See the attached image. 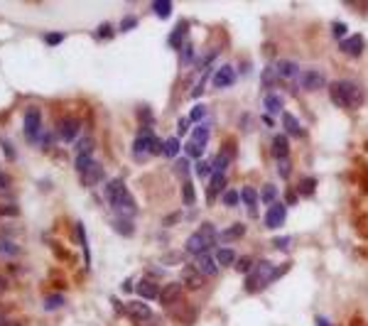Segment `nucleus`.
<instances>
[{"instance_id":"obj_52","label":"nucleus","mask_w":368,"mask_h":326,"mask_svg":"<svg viewBox=\"0 0 368 326\" xmlns=\"http://www.w3.org/2000/svg\"><path fill=\"white\" fill-rule=\"evenodd\" d=\"M334 35H336V37H344V35H346V27H344V25H334Z\"/></svg>"},{"instance_id":"obj_39","label":"nucleus","mask_w":368,"mask_h":326,"mask_svg":"<svg viewBox=\"0 0 368 326\" xmlns=\"http://www.w3.org/2000/svg\"><path fill=\"white\" fill-rule=\"evenodd\" d=\"M204 115H206V106L199 103V106H194V108L189 111V118H187V120H189V123H199V120H204Z\"/></svg>"},{"instance_id":"obj_48","label":"nucleus","mask_w":368,"mask_h":326,"mask_svg":"<svg viewBox=\"0 0 368 326\" xmlns=\"http://www.w3.org/2000/svg\"><path fill=\"white\" fill-rule=\"evenodd\" d=\"M285 199H287V204H290V206H295V204H297V191H290V189H287Z\"/></svg>"},{"instance_id":"obj_58","label":"nucleus","mask_w":368,"mask_h":326,"mask_svg":"<svg viewBox=\"0 0 368 326\" xmlns=\"http://www.w3.org/2000/svg\"><path fill=\"white\" fill-rule=\"evenodd\" d=\"M0 326H8V321H5V309L0 307Z\"/></svg>"},{"instance_id":"obj_32","label":"nucleus","mask_w":368,"mask_h":326,"mask_svg":"<svg viewBox=\"0 0 368 326\" xmlns=\"http://www.w3.org/2000/svg\"><path fill=\"white\" fill-rule=\"evenodd\" d=\"M314 189H317V179H314V177H307V179H302V182L297 184V194H302V197H312Z\"/></svg>"},{"instance_id":"obj_4","label":"nucleus","mask_w":368,"mask_h":326,"mask_svg":"<svg viewBox=\"0 0 368 326\" xmlns=\"http://www.w3.org/2000/svg\"><path fill=\"white\" fill-rule=\"evenodd\" d=\"M219 236H216V228L211 223H204V226L199 228L197 233H192L189 238H187V253L189 255H201V253H206L209 250V245L216 241Z\"/></svg>"},{"instance_id":"obj_24","label":"nucleus","mask_w":368,"mask_h":326,"mask_svg":"<svg viewBox=\"0 0 368 326\" xmlns=\"http://www.w3.org/2000/svg\"><path fill=\"white\" fill-rule=\"evenodd\" d=\"M20 253V245L10 238H0V257H15Z\"/></svg>"},{"instance_id":"obj_46","label":"nucleus","mask_w":368,"mask_h":326,"mask_svg":"<svg viewBox=\"0 0 368 326\" xmlns=\"http://www.w3.org/2000/svg\"><path fill=\"white\" fill-rule=\"evenodd\" d=\"M135 25H138V20H135V17H126V22L120 25V29H123V32H128V29L135 27Z\"/></svg>"},{"instance_id":"obj_3","label":"nucleus","mask_w":368,"mask_h":326,"mask_svg":"<svg viewBox=\"0 0 368 326\" xmlns=\"http://www.w3.org/2000/svg\"><path fill=\"white\" fill-rule=\"evenodd\" d=\"M272 275H275V265L268 260H258L251 270V275L246 277V289L248 292H260L265 289V284L272 282Z\"/></svg>"},{"instance_id":"obj_25","label":"nucleus","mask_w":368,"mask_h":326,"mask_svg":"<svg viewBox=\"0 0 368 326\" xmlns=\"http://www.w3.org/2000/svg\"><path fill=\"white\" fill-rule=\"evenodd\" d=\"M101 177H103V167H101L99 162H94L84 172V184H96V182H101Z\"/></svg>"},{"instance_id":"obj_54","label":"nucleus","mask_w":368,"mask_h":326,"mask_svg":"<svg viewBox=\"0 0 368 326\" xmlns=\"http://www.w3.org/2000/svg\"><path fill=\"white\" fill-rule=\"evenodd\" d=\"M62 304V297H54V299H47V307H57Z\"/></svg>"},{"instance_id":"obj_47","label":"nucleus","mask_w":368,"mask_h":326,"mask_svg":"<svg viewBox=\"0 0 368 326\" xmlns=\"http://www.w3.org/2000/svg\"><path fill=\"white\" fill-rule=\"evenodd\" d=\"M115 228H118V231H120V233H133V226H128V223H123V221H115Z\"/></svg>"},{"instance_id":"obj_29","label":"nucleus","mask_w":368,"mask_h":326,"mask_svg":"<svg viewBox=\"0 0 368 326\" xmlns=\"http://www.w3.org/2000/svg\"><path fill=\"white\" fill-rule=\"evenodd\" d=\"M265 111H268V115H272V113H280L283 111V99L280 96H275V93H270V96H265Z\"/></svg>"},{"instance_id":"obj_50","label":"nucleus","mask_w":368,"mask_h":326,"mask_svg":"<svg viewBox=\"0 0 368 326\" xmlns=\"http://www.w3.org/2000/svg\"><path fill=\"white\" fill-rule=\"evenodd\" d=\"M179 260H182V255H179V253H170V257H165V263H172V265H177Z\"/></svg>"},{"instance_id":"obj_7","label":"nucleus","mask_w":368,"mask_h":326,"mask_svg":"<svg viewBox=\"0 0 368 326\" xmlns=\"http://www.w3.org/2000/svg\"><path fill=\"white\" fill-rule=\"evenodd\" d=\"M285 223V206L283 204H272V206H268V213H265V226L270 228V231H275V228H280Z\"/></svg>"},{"instance_id":"obj_28","label":"nucleus","mask_w":368,"mask_h":326,"mask_svg":"<svg viewBox=\"0 0 368 326\" xmlns=\"http://www.w3.org/2000/svg\"><path fill=\"white\" fill-rule=\"evenodd\" d=\"M94 152V138L84 135V138H76V155H91Z\"/></svg>"},{"instance_id":"obj_15","label":"nucleus","mask_w":368,"mask_h":326,"mask_svg":"<svg viewBox=\"0 0 368 326\" xmlns=\"http://www.w3.org/2000/svg\"><path fill=\"white\" fill-rule=\"evenodd\" d=\"M113 211L120 216V218H128V221H133V216L138 213V206H135V201H133V197L128 194L123 201H118L113 206Z\"/></svg>"},{"instance_id":"obj_41","label":"nucleus","mask_w":368,"mask_h":326,"mask_svg":"<svg viewBox=\"0 0 368 326\" xmlns=\"http://www.w3.org/2000/svg\"><path fill=\"white\" fill-rule=\"evenodd\" d=\"M221 201H224L226 206H236V204L241 201V194H238V191H233V189H231V191H224Z\"/></svg>"},{"instance_id":"obj_34","label":"nucleus","mask_w":368,"mask_h":326,"mask_svg":"<svg viewBox=\"0 0 368 326\" xmlns=\"http://www.w3.org/2000/svg\"><path fill=\"white\" fill-rule=\"evenodd\" d=\"M243 233H246V228H243V223H236V226H231V228H226L219 238L221 241H233V238H241Z\"/></svg>"},{"instance_id":"obj_8","label":"nucleus","mask_w":368,"mask_h":326,"mask_svg":"<svg viewBox=\"0 0 368 326\" xmlns=\"http://www.w3.org/2000/svg\"><path fill=\"white\" fill-rule=\"evenodd\" d=\"M302 86H304L307 91H319V88H324V86H326L324 74H322V71H317V69L304 71V74H302Z\"/></svg>"},{"instance_id":"obj_9","label":"nucleus","mask_w":368,"mask_h":326,"mask_svg":"<svg viewBox=\"0 0 368 326\" xmlns=\"http://www.w3.org/2000/svg\"><path fill=\"white\" fill-rule=\"evenodd\" d=\"M224 191H226V174H224V172H211V182H209V186H206L209 204H211L219 194H224Z\"/></svg>"},{"instance_id":"obj_13","label":"nucleus","mask_w":368,"mask_h":326,"mask_svg":"<svg viewBox=\"0 0 368 326\" xmlns=\"http://www.w3.org/2000/svg\"><path fill=\"white\" fill-rule=\"evenodd\" d=\"M40 123H42V120H40V111H37V108H29L27 113H25V135L35 140V135L40 133Z\"/></svg>"},{"instance_id":"obj_31","label":"nucleus","mask_w":368,"mask_h":326,"mask_svg":"<svg viewBox=\"0 0 368 326\" xmlns=\"http://www.w3.org/2000/svg\"><path fill=\"white\" fill-rule=\"evenodd\" d=\"M228 162H231V157H228V150H221L219 155L213 157L211 162V172H224L228 167Z\"/></svg>"},{"instance_id":"obj_18","label":"nucleus","mask_w":368,"mask_h":326,"mask_svg":"<svg viewBox=\"0 0 368 326\" xmlns=\"http://www.w3.org/2000/svg\"><path fill=\"white\" fill-rule=\"evenodd\" d=\"M258 191H255L253 186H246L241 191V201H246V206H248V211H251V218L258 216Z\"/></svg>"},{"instance_id":"obj_57","label":"nucleus","mask_w":368,"mask_h":326,"mask_svg":"<svg viewBox=\"0 0 368 326\" xmlns=\"http://www.w3.org/2000/svg\"><path fill=\"white\" fill-rule=\"evenodd\" d=\"M263 123H265V125H270V128H272V125H275V120H272V118H270V115H263Z\"/></svg>"},{"instance_id":"obj_44","label":"nucleus","mask_w":368,"mask_h":326,"mask_svg":"<svg viewBox=\"0 0 368 326\" xmlns=\"http://www.w3.org/2000/svg\"><path fill=\"white\" fill-rule=\"evenodd\" d=\"M209 172H211V165H206V162H199V165H197V174H199V177H206Z\"/></svg>"},{"instance_id":"obj_43","label":"nucleus","mask_w":368,"mask_h":326,"mask_svg":"<svg viewBox=\"0 0 368 326\" xmlns=\"http://www.w3.org/2000/svg\"><path fill=\"white\" fill-rule=\"evenodd\" d=\"M44 40H47V44H59L64 40V35L62 32H49V35H44Z\"/></svg>"},{"instance_id":"obj_51","label":"nucleus","mask_w":368,"mask_h":326,"mask_svg":"<svg viewBox=\"0 0 368 326\" xmlns=\"http://www.w3.org/2000/svg\"><path fill=\"white\" fill-rule=\"evenodd\" d=\"M10 186V179H8V174H3L0 172V189H8Z\"/></svg>"},{"instance_id":"obj_38","label":"nucleus","mask_w":368,"mask_h":326,"mask_svg":"<svg viewBox=\"0 0 368 326\" xmlns=\"http://www.w3.org/2000/svg\"><path fill=\"white\" fill-rule=\"evenodd\" d=\"M179 59H182V64H192L194 61V47H192V42H184V47L179 49Z\"/></svg>"},{"instance_id":"obj_20","label":"nucleus","mask_w":368,"mask_h":326,"mask_svg":"<svg viewBox=\"0 0 368 326\" xmlns=\"http://www.w3.org/2000/svg\"><path fill=\"white\" fill-rule=\"evenodd\" d=\"M283 125H285V130H287L292 138H302V135H304V128L299 125V120L292 113H285L283 115Z\"/></svg>"},{"instance_id":"obj_19","label":"nucleus","mask_w":368,"mask_h":326,"mask_svg":"<svg viewBox=\"0 0 368 326\" xmlns=\"http://www.w3.org/2000/svg\"><path fill=\"white\" fill-rule=\"evenodd\" d=\"M135 289H138V295H140L142 299H160V292H162V289H160L152 280H142Z\"/></svg>"},{"instance_id":"obj_37","label":"nucleus","mask_w":368,"mask_h":326,"mask_svg":"<svg viewBox=\"0 0 368 326\" xmlns=\"http://www.w3.org/2000/svg\"><path fill=\"white\" fill-rule=\"evenodd\" d=\"M152 10H155L160 17H167V15L172 13V3L170 0H157V3H152Z\"/></svg>"},{"instance_id":"obj_35","label":"nucleus","mask_w":368,"mask_h":326,"mask_svg":"<svg viewBox=\"0 0 368 326\" xmlns=\"http://www.w3.org/2000/svg\"><path fill=\"white\" fill-rule=\"evenodd\" d=\"M96 159H94V155H76V159H74V165H76V172H81L84 174L91 165H94Z\"/></svg>"},{"instance_id":"obj_22","label":"nucleus","mask_w":368,"mask_h":326,"mask_svg":"<svg viewBox=\"0 0 368 326\" xmlns=\"http://www.w3.org/2000/svg\"><path fill=\"white\" fill-rule=\"evenodd\" d=\"M299 67L295 61H290V59H283V61H278V74L283 76V79H295L297 76Z\"/></svg>"},{"instance_id":"obj_42","label":"nucleus","mask_w":368,"mask_h":326,"mask_svg":"<svg viewBox=\"0 0 368 326\" xmlns=\"http://www.w3.org/2000/svg\"><path fill=\"white\" fill-rule=\"evenodd\" d=\"M96 35H99L101 40H106V37H111V35H113V25H108V22H106V25H101V27H99V32H96Z\"/></svg>"},{"instance_id":"obj_55","label":"nucleus","mask_w":368,"mask_h":326,"mask_svg":"<svg viewBox=\"0 0 368 326\" xmlns=\"http://www.w3.org/2000/svg\"><path fill=\"white\" fill-rule=\"evenodd\" d=\"M5 289H8V280H5V277H3V275H0V295H3V292H5Z\"/></svg>"},{"instance_id":"obj_49","label":"nucleus","mask_w":368,"mask_h":326,"mask_svg":"<svg viewBox=\"0 0 368 326\" xmlns=\"http://www.w3.org/2000/svg\"><path fill=\"white\" fill-rule=\"evenodd\" d=\"M187 170H189V159H179V162H177V172H179V174H184Z\"/></svg>"},{"instance_id":"obj_1","label":"nucleus","mask_w":368,"mask_h":326,"mask_svg":"<svg viewBox=\"0 0 368 326\" xmlns=\"http://www.w3.org/2000/svg\"><path fill=\"white\" fill-rule=\"evenodd\" d=\"M329 93H331V101L341 108H358L363 103V91L354 81H334L329 84Z\"/></svg>"},{"instance_id":"obj_16","label":"nucleus","mask_w":368,"mask_h":326,"mask_svg":"<svg viewBox=\"0 0 368 326\" xmlns=\"http://www.w3.org/2000/svg\"><path fill=\"white\" fill-rule=\"evenodd\" d=\"M128 316H133V319H138V321H145V319H150V307L147 304H142V302H128L126 307Z\"/></svg>"},{"instance_id":"obj_2","label":"nucleus","mask_w":368,"mask_h":326,"mask_svg":"<svg viewBox=\"0 0 368 326\" xmlns=\"http://www.w3.org/2000/svg\"><path fill=\"white\" fill-rule=\"evenodd\" d=\"M155 152H162V142L157 140L152 125H140L138 130V138L133 142V155L138 162H145L147 155H155Z\"/></svg>"},{"instance_id":"obj_26","label":"nucleus","mask_w":368,"mask_h":326,"mask_svg":"<svg viewBox=\"0 0 368 326\" xmlns=\"http://www.w3.org/2000/svg\"><path fill=\"white\" fill-rule=\"evenodd\" d=\"M184 35H187V22H179V25H177V29L170 35V47H174V49H182V47H184Z\"/></svg>"},{"instance_id":"obj_12","label":"nucleus","mask_w":368,"mask_h":326,"mask_svg":"<svg viewBox=\"0 0 368 326\" xmlns=\"http://www.w3.org/2000/svg\"><path fill=\"white\" fill-rule=\"evenodd\" d=\"M341 52H346V54H351V57H361V52H363V37H361V35L344 37V40H341Z\"/></svg>"},{"instance_id":"obj_5","label":"nucleus","mask_w":368,"mask_h":326,"mask_svg":"<svg viewBox=\"0 0 368 326\" xmlns=\"http://www.w3.org/2000/svg\"><path fill=\"white\" fill-rule=\"evenodd\" d=\"M194 268L199 270V275H201V277H213V275H216V270H219V263H216V257H213V255H209V253H201V255H197Z\"/></svg>"},{"instance_id":"obj_11","label":"nucleus","mask_w":368,"mask_h":326,"mask_svg":"<svg viewBox=\"0 0 368 326\" xmlns=\"http://www.w3.org/2000/svg\"><path fill=\"white\" fill-rule=\"evenodd\" d=\"M76 135H79V120H76V118H64V120L59 123V138L67 142H74Z\"/></svg>"},{"instance_id":"obj_56","label":"nucleus","mask_w":368,"mask_h":326,"mask_svg":"<svg viewBox=\"0 0 368 326\" xmlns=\"http://www.w3.org/2000/svg\"><path fill=\"white\" fill-rule=\"evenodd\" d=\"M317 326H331L329 321H326L324 316H317Z\"/></svg>"},{"instance_id":"obj_23","label":"nucleus","mask_w":368,"mask_h":326,"mask_svg":"<svg viewBox=\"0 0 368 326\" xmlns=\"http://www.w3.org/2000/svg\"><path fill=\"white\" fill-rule=\"evenodd\" d=\"M213 257H216V263H219L221 268H228V265H233V263H236V253H233L231 248H219Z\"/></svg>"},{"instance_id":"obj_53","label":"nucleus","mask_w":368,"mask_h":326,"mask_svg":"<svg viewBox=\"0 0 368 326\" xmlns=\"http://www.w3.org/2000/svg\"><path fill=\"white\" fill-rule=\"evenodd\" d=\"M275 245H278V248H285V245H290V236H287V238H278V241H275Z\"/></svg>"},{"instance_id":"obj_33","label":"nucleus","mask_w":368,"mask_h":326,"mask_svg":"<svg viewBox=\"0 0 368 326\" xmlns=\"http://www.w3.org/2000/svg\"><path fill=\"white\" fill-rule=\"evenodd\" d=\"M275 199H278V186L275 184H265L263 189H260V201H265L268 206L275 204Z\"/></svg>"},{"instance_id":"obj_17","label":"nucleus","mask_w":368,"mask_h":326,"mask_svg":"<svg viewBox=\"0 0 368 326\" xmlns=\"http://www.w3.org/2000/svg\"><path fill=\"white\" fill-rule=\"evenodd\" d=\"M182 297V287L179 284H167L162 292H160V299H162V304L165 307H172V304H177Z\"/></svg>"},{"instance_id":"obj_40","label":"nucleus","mask_w":368,"mask_h":326,"mask_svg":"<svg viewBox=\"0 0 368 326\" xmlns=\"http://www.w3.org/2000/svg\"><path fill=\"white\" fill-rule=\"evenodd\" d=\"M278 67H265V71H263V86H270L278 81Z\"/></svg>"},{"instance_id":"obj_27","label":"nucleus","mask_w":368,"mask_h":326,"mask_svg":"<svg viewBox=\"0 0 368 326\" xmlns=\"http://www.w3.org/2000/svg\"><path fill=\"white\" fill-rule=\"evenodd\" d=\"M206 140H209V128H206V125H199V128L192 133V138H189V142H194L201 150L206 147Z\"/></svg>"},{"instance_id":"obj_6","label":"nucleus","mask_w":368,"mask_h":326,"mask_svg":"<svg viewBox=\"0 0 368 326\" xmlns=\"http://www.w3.org/2000/svg\"><path fill=\"white\" fill-rule=\"evenodd\" d=\"M106 197H108V204L115 206L118 201H123L128 197V189L123 184V179H111L108 184H106Z\"/></svg>"},{"instance_id":"obj_10","label":"nucleus","mask_w":368,"mask_h":326,"mask_svg":"<svg viewBox=\"0 0 368 326\" xmlns=\"http://www.w3.org/2000/svg\"><path fill=\"white\" fill-rule=\"evenodd\" d=\"M236 81V69L231 67V64H224L221 69L213 74V86L216 88H226V86H231Z\"/></svg>"},{"instance_id":"obj_30","label":"nucleus","mask_w":368,"mask_h":326,"mask_svg":"<svg viewBox=\"0 0 368 326\" xmlns=\"http://www.w3.org/2000/svg\"><path fill=\"white\" fill-rule=\"evenodd\" d=\"M177 152H179V138H167V140L162 142V155L165 157H177Z\"/></svg>"},{"instance_id":"obj_45","label":"nucleus","mask_w":368,"mask_h":326,"mask_svg":"<svg viewBox=\"0 0 368 326\" xmlns=\"http://www.w3.org/2000/svg\"><path fill=\"white\" fill-rule=\"evenodd\" d=\"M278 170H280V174H283L285 179H287V177H290V162H287V159L278 162Z\"/></svg>"},{"instance_id":"obj_21","label":"nucleus","mask_w":368,"mask_h":326,"mask_svg":"<svg viewBox=\"0 0 368 326\" xmlns=\"http://www.w3.org/2000/svg\"><path fill=\"white\" fill-rule=\"evenodd\" d=\"M184 284H187L189 289H199V287L204 284V277L199 275L197 268H187L184 270Z\"/></svg>"},{"instance_id":"obj_14","label":"nucleus","mask_w":368,"mask_h":326,"mask_svg":"<svg viewBox=\"0 0 368 326\" xmlns=\"http://www.w3.org/2000/svg\"><path fill=\"white\" fill-rule=\"evenodd\" d=\"M272 155H275L278 162L290 159V140H287L285 135H275V138H272Z\"/></svg>"},{"instance_id":"obj_36","label":"nucleus","mask_w":368,"mask_h":326,"mask_svg":"<svg viewBox=\"0 0 368 326\" xmlns=\"http://www.w3.org/2000/svg\"><path fill=\"white\" fill-rule=\"evenodd\" d=\"M194 199H197V191H194L192 182H184V186H182V201L187 204V206H192V204H194Z\"/></svg>"},{"instance_id":"obj_59","label":"nucleus","mask_w":368,"mask_h":326,"mask_svg":"<svg viewBox=\"0 0 368 326\" xmlns=\"http://www.w3.org/2000/svg\"><path fill=\"white\" fill-rule=\"evenodd\" d=\"M238 270H248V260H241V263H238Z\"/></svg>"}]
</instances>
